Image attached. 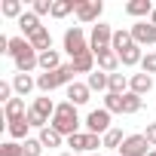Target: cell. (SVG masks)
Wrapping results in <instances>:
<instances>
[{"label": "cell", "mask_w": 156, "mask_h": 156, "mask_svg": "<svg viewBox=\"0 0 156 156\" xmlns=\"http://www.w3.org/2000/svg\"><path fill=\"white\" fill-rule=\"evenodd\" d=\"M12 92H16V89H12V83H6V80L0 83V101H3V104H9V101H12Z\"/></svg>", "instance_id": "cell-37"}, {"label": "cell", "mask_w": 156, "mask_h": 156, "mask_svg": "<svg viewBox=\"0 0 156 156\" xmlns=\"http://www.w3.org/2000/svg\"><path fill=\"white\" fill-rule=\"evenodd\" d=\"M31 12L34 16H52V0H34Z\"/></svg>", "instance_id": "cell-35"}, {"label": "cell", "mask_w": 156, "mask_h": 156, "mask_svg": "<svg viewBox=\"0 0 156 156\" xmlns=\"http://www.w3.org/2000/svg\"><path fill=\"white\" fill-rule=\"evenodd\" d=\"M150 89H153V76H150V73H132V76H129V92H135V95L144 98Z\"/></svg>", "instance_id": "cell-9"}, {"label": "cell", "mask_w": 156, "mask_h": 156, "mask_svg": "<svg viewBox=\"0 0 156 156\" xmlns=\"http://www.w3.org/2000/svg\"><path fill=\"white\" fill-rule=\"evenodd\" d=\"M0 12H3L6 19H16V22H19V19H22V16L28 12V9L22 6V0H3V6H0Z\"/></svg>", "instance_id": "cell-28"}, {"label": "cell", "mask_w": 156, "mask_h": 156, "mask_svg": "<svg viewBox=\"0 0 156 156\" xmlns=\"http://www.w3.org/2000/svg\"><path fill=\"white\" fill-rule=\"evenodd\" d=\"M22 150H25V156H40L43 144H40V138H28V141H22Z\"/></svg>", "instance_id": "cell-32"}, {"label": "cell", "mask_w": 156, "mask_h": 156, "mask_svg": "<svg viewBox=\"0 0 156 156\" xmlns=\"http://www.w3.org/2000/svg\"><path fill=\"white\" fill-rule=\"evenodd\" d=\"M49 126H52L61 138H70V135L80 132V113H76V107H73L70 101H61V104L55 107V116H52Z\"/></svg>", "instance_id": "cell-1"}, {"label": "cell", "mask_w": 156, "mask_h": 156, "mask_svg": "<svg viewBox=\"0 0 156 156\" xmlns=\"http://www.w3.org/2000/svg\"><path fill=\"white\" fill-rule=\"evenodd\" d=\"M107 92H113V95H126L129 92V76L126 73H110V83H107Z\"/></svg>", "instance_id": "cell-25"}, {"label": "cell", "mask_w": 156, "mask_h": 156, "mask_svg": "<svg viewBox=\"0 0 156 156\" xmlns=\"http://www.w3.org/2000/svg\"><path fill=\"white\" fill-rule=\"evenodd\" d=\"M110 43H113V28L110 25H92V34H89V49L98 55V52H104V49H110Z\"/></svg>", "instance_id": "cell-3"}, {"label": "cell", "mask_w": 156, "mask_h": 156, "mask_svg": "<svg viewBox=\"0 0 156 156\" xmlns=\"http://www.w3.org/2000/svg\"><path fill=\"white\" fill-rule=\"evenodd\" d=\"M107 83H110V73H104V70L89 73V80H86V86H89L92 92H107Z\"/></svg>", "instance_id": "cell-23"}, {"label": "cell", "mask_w": 156, "mask_h": 156, "mask_svg": "<svg viewBox=\"0 0 156 156\" xmlns=\"http://www.w3.org/2000/svg\"><path fill=\"white\" fill-rule=\"evenodd\" d=\"M101 12H104V3H101V0H76V19H80L83 25L98 22Z\"/></svg>", "instance_id": "cell-5"}, {"label": "cell", "mask_w": 156, "mask_h": 156, "mask_svg": "<svg viewBox=\"0 0 156 156\" xmlns=\"http://www.w3.org/2000/svg\"><path fill=\"white\" fill-rule=\"evenodd\" d=\"M58 86H61V76H58V70H52V73H37V89H40L43 95L55 92Z\"/></svg>", "instance_id": "cell-18"}, {"label": "cell", "mask_w": 156, "mask_h": 156, "mask_svg": "<svg viewBox=\"0 0 156 156\" xmlns=\"http://www.w3.org/2000/svg\"><path fill=\"white\" fill-rule=\"evenodd\" d=\"M89 156H101V153H89Z\"/></svg>", "instance_id": "cell-42"}, {"label": "cell", "mask_w": 156, "mask_h": 156, "mask_svg": "<svg viewBox=\"0 0 156 156\" xmlns=\"http://www.w3.org/2000/svg\"><path fill=\"white\" fill-rule=\"evenodd\" d=\"M61 156H76V153H61Z\"/></svg>", "instance_id": "cell-41"}, {"label": "cell", "mask_w": 156, "mask_h": 156, "mask_svg": "<svg viewBox=\"0 0 156 156\" xmlns=\"http://www.w3.org/2000/svg\"><path fill=\"white\" fill-rule=\"evenodd\" d=\"M132 43H135V40H132V31H122V28H119V31H113V43H110V49H113V52H122V49L132 46Z\"/></svg>", "instance_id": "cell-29"}, {"label": "cell", "mask_w": 156, "mask_h": 156, "mask_svg": "<svg viewBox=\"0 0 156 156\" xmlns=\"http://www.w3.org/2000/svg\"><path fill=\"white\" fill-rule=\"evenodd\" d=\"M104 110H107V113H122V95L104 92Z\"/></svg>", "instance_id": "cell-31"}, {"label": "cell", "mask_w": 156, "mask_h": 156, "mask_svg": "<svg viewBox=\"0 0 156 156\" xmlns=\"http://www.w3.org/2000/svg\"><path fill=\"white\" fill-rule=\"evenodd\" d=\"M147 156H156V150H150V153H147Z\"/></svg>", "instance_id": "cell-40"}, {"label": "cell", "mask_w": 156, "mask_h": 156, "mask_svg": "<svg viewBox=\"0 0 156 156\" xmlns=\"http://www.w3.org/2000/svg\"><path fill=\"white\" fill-rule=\"evenodd\" d=\"M37 138H40V144H43V147H49V150H52V147H61V141H64V138H61L52 126L40 129V135H37Z\"/></svg>", "instance_id": "cell-27"}, {"label": "cell", "mask_w": 156, "mask_h": 156, "mask_svg": "<svg viewBox=\"0 0 156 156\" xmlns=\"http://www.w3.org/2000/svg\"><path fill=\"white\" fill-rule=\"evenodd\" d=\"M110 116H113V113H107L104 107L89 110V116H86V132H89V135H101V138H104V135L113 129V126H110Z\"/></svg>", "instance_id": "cell-4"}, {"label": "cell", "mask_w": 156, "mask_h": 156, "mask_svg": "<svg viewBox=\"0 0 156 156\" xmlns=\"http://www.w3.org/2000/svg\"><path fill=\"white\" fill-rule=\"evenodd\" d=\"M67 147L70 153H89V132H76L67 138Z\"/></svg>", "instance_id": "cell-24"}, {"label": "cell", "mask_w": 156, "mask_h": 156, "mask_svg": "<svg viewBox=\"0 0 156 156\" xmlns=\"http://www.w3.org/2000/svg\"><path fill=\"white\" fill-rule=\"evenodd\" d=\"M141 135L147 138V144H150V147H156V122H147V129H144Z\"/></svg>", "instance_id": "cell-38"}, {"label": "cell", "mask_w": 156, "mask_h": 156, "mask_svg": "<svg viewBox=\"0 0 156 156\" xmlns=\"http://www.w3.org/2000/svg\"><path fill=\"white\" fill-rule=\"evenodd\" d=\"M76 12V0H52V19H67Z\"/></svg>", "instance_id": "cell-22"}, {"label": "cell", "mask_w": 156, "mask_h": 156, "mask_svg": "<svg viewBox=\"0 0 156 156\" xmlns=\"http://www.w3.org/2000/svg\"><path fill=\"white\" fill-rule=\"evenodd\" d=\"M95 61H98V70H104V73H116V70H119V55H116L113 49L98 52V55H95Z\"/></svg>", "instance_id": "cell-11"}, {"label": "cell", "mask_w": 156, "mask_h": 156, "mask_svg": "<svg viewBox=\"0 0 156 156\" xmlns=\"http://www.w3.org/2000/svg\"><path fill=\"white\" fill-rule=\"evenodd\" d=\"M156 6L150 3V0H129V3H126V12L132 16V19H144L147 22V16L153 12Z\"/></svg>", "instance_id": "cell-15"}, {"label": "cell", "mask_w": 156, "mask_h": 156, "mask_svg": "<svg viewBox=\"0 0 156 156\" xmlns=\"http://www.w3.org/2000/svg\"><path fill=\"white\" fill-rule=\"evenodd\" d=\"M28 43L34 46V52H49V49H52V34H49V28H40Z\"/></svg>", "instance_id": "cell-21"}, {"label": "cell", "mask_w": 156, "mask_h": 156, "mask_svg": "<svg viewBox=\"0 0 156 156\" xmlns=\"http://www.w3.org/2000/svg\"><path fill=\"white\" fill-rule=\"evenodd\" d=\"M150 25H156V9H153V12H150Z\"/></svg>", "instance_id": "cell-39"}, {"label": "cell", "mask_w": 156, "mask_h": 156, "mask_svg": "<svg viewBox=\"0 0 156 156\" xmlns=\"http://www.w3.org/2000/svg\"><path fill=\"white\" fill-rule=\"evenodd\" d=\"M6 132H9V138L12 141H28V132H31V126H28V116H22V119H9L6 122Z\"/></svg>", "instance_id": "cell-14"}, {"label": "cell", "mask_w": 156, "mask_h": 156, "mask_svg": "<svg viewBox=\"0 0 156 156\" xmlns=\"http://www.w3.org/2000/svg\"><path fill=\"white\" fill-rule=\"evenodd\" d=\"M141 107H144V98H141V95H135V92H126V95H122V113H126V116L138 113Z\"/></svg>", "instance_id": "cell-26"}, {"label": "cell", "mask_w": 156, "mask_h": 156, "mask_svg": "<svg viewBox=\"0 0 156 156\" xmlns=\"http://www.w3.org/2000/svg\"><path fill=\"white\" fill-rule=\"evenodd\" d=\"M28 110L31 107H25V98H12L9 104H3V119L9 122V119H22V116H28Z\"/></svg>", "instance_id": "cell-17"}, {"label": "cell", "mask_w": 156, "mask_h": 156, "mask_svg": "<svg viewBox=\"0 0 156 156\" xmlns=\"http://www.w3.org/2000/svg\"><path fill=\"white\" fill-rule=\"evenodd\" d=\"M0 156H25V150H22L19 141H6L3 147H0Z\"/></svg>", "instance_id": "cell-33"}, {"label": "cell", "mask_w": 156, "mask_h": 156, "mask_svg": "<svg viewBox=\"0 0 156 156\" xmlns=\"http://www.w3.org/2000/svg\"><path fill=\"white\" fill-rule=\"evenodd\" d=\"M64 61H61V55H58V49H49V52H40V70L43 73H52V70H58Z\"/></svg>", "instance_id": "cell-20"}, {"label": "cell", "mask_w": 156, "mask_h": 156, "mask_svg": "<svg viewBox=\"0 0 156 156\" xmlns=\"http://www.w3.org/2000/svg\"><path fill=\"white\" fill-rule=\"evenodd\" d=\"M89 95H92V89H89L86 83H70V86H67V101H70L73 107L86 104V101H89Z\"/></svg>", "instance_id": "cell-12"}, {"label": "cell", "mask_w": 156, "mask_h": 156, "mask_svg": "<svg viewBox=\"0 0 156 156\" xmlns=\"http://www.w3.org/2000/svg\"><path fill=\"white\" fill-rule=\"evenodd\" d=\"M129 31H132V40H135L141 49L156 43V25H150V19H147V22H135Z\"/></svg>", "instance_id": "cell-6"}, {"label": "cell", "mask_w": 156, "mask_h": 156, "mask_svg": "<svg viewBox=\"0 0 156 156\" xmlns=\"http://www.w3.org/2000/svg\"><path fill=\"white\" fill-rule=\"evenodd\" d=\"M70 64H73V70H76V73H95V70H98V67H95L98 61H95V52H92V49H89V52H83V55H76Z\"/></svg>", "instance_id": "cell-16"}, {"label": "cell", "mask_w": 156, "mask_h": 156, "mask_svg": "<svg viewBox=\"0 0 156 156\" xmlns=\"http://www.w3.org/2000/svg\"><path fill=\"white\" fill-rule=\"evenodd\" d=\"M61 43H64V52L70 55V61H73L76 55L89 52V40H86V31H83L80 25L67 28V31H64V37H61Z\"/></svg>", "instance_id": "cell-2"}, {"label": "cell", "mask_w": 156, "mask_h": 156, "mask_svg": "<svg viewBox=\"0 0 156 156\" xmlns=\"http://www.w3.org/2000/svg\"><path fill=\"white\" fill-rule=\"evenodd\" d=\"M141 73H156V52H144V61H141Z\"/></svg>", "instance_id": "cell-34"}, {"label": "cell", "mask_w": 156, "mask_h": 156, "mask_svg": "<svg viewBox=\"0 0 156 156\" xmlns=\"http://www.w3.org/2000/svg\"><path fill=\"white\" fill-rule=\"evenodd\" d=\"M28 126H31V129H46V126H49V119H43L40 113L28 110Z\"/></svg>", "instance_id": "cell-36"}, {"label": "cell", "mask_w": 156, "mask_h": 156, "mask_svg": "<svg viewBox=\"0 0 156 156\" xmlns=\"http://www.w3.org/2000/svg\"><path fill=\"white\" fill-rule=\"evenodd\" d=\"M19 28H22V34H25V37L31 40V37H34V34H37V31L43 28V25H40V16H34V12L28 9V12H25V16L19 19Z\"/></svg>", "instance_id": "cell-19"}, {"label": "cell", "mask_w": 156, "mask_h": 156, "mask_svg": "<svg viewBox=\"0 0 156 156\" xmlns=\"http://www.w3.org/2000/svg\"><path fill=\"white\" fill-rule=\"evenodd\" d=\"M119 55V64L122 67H135V64H141L144 61V49L138 46V43H132V46H126L122 52H116Z\"/></svg>", "instance_id": "cell-10"}, {"label": "cell", "mask_w": 156, "mask_h": 156, "mask_svg": "<svg viewBox=\"0 0 156 156\" xmlns=\"http://www.w3.org/2000/svg\"><path fill=\"white\" fill-rule=\"evenodd\" d=\"M55 107H58V104H55L49 95H40V98H34V104H31V110L40 113V116L49 119V122H52V116H55Z\"/></svg>", "instance_id": "cell-13"}, {"label": "cell", "mask_w": 156, "mask_h": 156, "mask_svg": "<svg viewBox=\"0 0 156 156\" xmlns=\"http://www.w3.org/2000/svg\"><path fill=\"white\" fill-rule=\"evenodd\" d=\"M101 141H104V150H119L122 141H126V135H122V129H110Z\"/></svg>", "instance_id": "cell-30"}, {"label": "cell", "mask_w": 156, "mask_h": 156, "mask_svg": "<svg viewBox=\"0 0 156 156\" xmlns=\"http://www.w3.org/2000/svg\"><path fill=\"white\" fill-rule=\"evenodd\" d=\"M9 83H12V89H16V98H25V95H31V92L37 89V76H31V73H16Z\"/></svg>", "instance_id": "cell-8"}, {"label": "cell", "mask_w": 156, "mask_h": 156, "mask_svg": "<svg viewBox=\"0 0 156 156\" xmlns=\"http://www.w3.org/2000/svg\"><path fill=\"white\" fill-rule=\"evenodd\" d=\"M153 147L147 144V138L144 135H126V141H122V147H119V156H147Z\"/></svg>", "instance_id": "cell-7"}]
</instances>
